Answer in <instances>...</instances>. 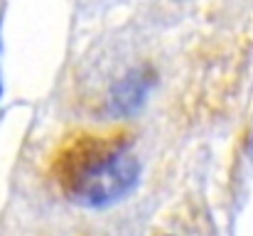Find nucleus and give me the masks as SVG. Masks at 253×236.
<instances>
[{
	"label": "nucleus",
	"instance_id": "1",
	"mask_svg": "<svg viewBox=\"0 0 253 236\" xmlns=\"http://www.w3.org/2000/svg\"><path fill=\"white\" fill-rule=\"evenodd\" d=\"M54 177L62 192L84 207H106L126 197L138 180V160L128 141L84 136L69 141L54 157Z\"/></svg>",
	"mask_w": 253,
	"mask_h": 236
},
{
	"label": "nucleus",
	"instance_id": "2",
	"mask_svg": "<svg viewBox=\"0 0 253 236\" xmlns=\"http://www.w3.org/2000/svg\"><path fill=\"white\" fill-rule=\"evenodd\" d=\"M0 94H2V84H0Z\"/></svg>",
	"mask_w": 253,
	"mask_h": 236
}]
</instances>
